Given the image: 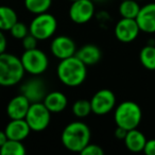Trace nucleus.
<instances>
[{
    "label": "nucleus",
    "mask_w": 155,
    "mask_h": 155,
    "mask_svg": "<svg viewBox=\"0 0 155 155\" xmlns=\"http://www.w3.org/2000/svg\"><path fill=\"white\" fill-rule=\"evenodd\" d=\"M56 75L65 86H80L86 80L87 66L77 55H72L60 61L56 67Z\"/></svg>",
    "instance_id": "obj_1"
},
{
    "label": "nucleus",
    "mask_w": 155,
    "mask_h": 155,
    "mask_svg": "<svg viewBox=\"0 0 155 155\" xmlns=\"http://www.w3.org/2000/svg\"><path fill=\"white\" fill-rule=\"evenodd\" d=\"M91 132L82 121H72L64 127L61 135L63 147L73 153H80L91 142Z\"/></svg>",
    "instance_id": "obj_2"
},
{
    "label": "nucleus",
    "mask_w": 155,
    "mask_h": 155,
    "mask_svg": "<svg viewBox=\"0 0 155 155\" xmlns=\"http://www.w3.org/2000/svg\"><path fill=\"white\" fill-rule=\"evenodd\" d=\"M25 73L20 58L8 52L0 54V86L10 87L18 84Z\"/></svg>",
    "instance_id": "obj_3"
},
{
    "label": "nucleus",
    "mask_w": 155,
    "mask_h": 155,
    "mask_svg": "<svg viewBox=\"0 0 155 155\" xmlns=\"http://www.w3.org/2000/svg\"><path fill=\"white\" fill-rule=\"evenodd\" d=\"M142 112L139 104L134 101H123L115 106L114 120L117 127L122 129L133 130L137 129L141 122Z\"/></svg>",
    "instance_id": "obj_4"
},
{
    "label": "nucleus",
    "mask_w": 155,
    "mask_h": 155,
    "mask_svg": "<svg viewBox=\"0 0 155 155\" xmlns=\"http://www.w3.org/2000/svg\"><path fill=\"white\" fill-rule=\"evenodd\" d=\"M58 29V20L52 14H37L29 26V33L32 34L37 41H46L55 34Z\"/></svg>",
    "instance_id": "obj_5"
},
{
    "label": "nucleus",
    "mask_w": 155,
    "mask_h": 155,
    "mask_svg": "<svg viewBox=\"0 0 155 155\" xmlns=\"http://www.w3.org/2000/svg\"><path fill=\"white\" fill-rule=\"evenodd\" d=\"M20 61L25 71L34 77L46 72L49 66V58L47 54L38 48L25 50L20 56Z\"/></svg>",
    "instance_id": "obj_6"
},
{
    "label": "nucleus",
    "mask_w": 155,
    "mask_h": 155,
    "mask_svg": "<svg viewBox=\"0 0 155 155\" xmlns=\"http://www.w3.org/2000/svg\"><path fill=\"white\" fill-rule=\"evenodd\" d=\"M31 131L43 132L49 127L51 121V113L49 112L43 102L31 103L25 117Z\"/></svg>",
    "instance_id": "obj_7"
},
{
    "label": "nucleus",
    "mask_w": 155,
    "mask_h": 155,
    "mask_svg": "<svg viewBox=\"0 0 155 155\" xmlns=\"http://www.w3.org/2000/svg\"><path fill=\"white\" fill-rule=\"evenodd\" d=\"M89 102L93 114L97 116H104L114 110L116 106V96L110 89L102 88L94 94Z\"/></svg>",
    "instance_id": "obj_8"
},
{
    "label": "nucleus",
    "mask_w": 155,
    "mask_h": 155,
    "mask_svg": "<svg viewBox=\"0 0 155 155\" xmlns=\"http://www.w3.org/2000/svg\"><path fill=\"white\" fill-rule=\"evenodd\" d=\"M69 18L77 25L87 24L95 16V2L93 0L72 1L69 8Z\"/></svg>",
    "instance_id": "obj_9"
},
{
    "label": "nucleus",
    "mask_w": 155,
    "mask_h": 155,
    "mask_svg": "<svg viewBox=\"0 0 155 155\" xmlns=\"http://www.w3.org/2000/svg\"><path fill=\"white\" fill-rule=\"evenodd\" d=\"M139 27L135 19L122 18L116 24L114 29V33L116 38L121 43H132L139 35Z\"/></svg>",
    "instance_id": "obj_10"
},
{
    "label": "nucleus",
    "mask_w": 155,
    "mask_h": 155,
    "mask_svg": "<svg viewBox=\"0 0 155 155\" xmlns=\"http://www.w3.org/2000/svg\"><path fill=\"white\" fill-rule=\"evenodd\" d=\"M50 51H51L52 55L61 61L75 55L77 46H75L73 39H71L69 36L58 35L52 39L51 44H50Z\"/></svg>",
    "instance_id": "obj_11"
},
{
    "label": "nucleus",
    "mask_w": 155,
    "mask_h": 155,
    "mask_svg": "<svg viewBox=\"0 0 155 155\" xmlns=\"http://www.w3.org/2000/svg\"><path fill=\"white\" fill-rule=\"evenodd\" d=\"M20 94L24 95L30 101V103H35V102H43L47 91L45 83L41 79L33 78L22 84V86L20 87Z\"/></svg>",
    "instance_id": "obj_12"
},
{
    "label": "nucleus",
    "mask_w": 155,
    "mask_h": 155,
    "mask_svg": "<svg viewBox=\"0 0 155 155\" xmlns=\"http://www.w3.org/2000/svg\"><path fill=\"white\" fill-rule=\"evenodd\" d=\"M135 20L141 32L148 34L155 33V2L147 3L143 7H140Z\"/></svg>",
    "instance_id": "obj_13"
},
{
    "label": "nucleus",
    "mask_w": 155,
    "mask_h": 155,
    "mask_svg": "<svg viewBox=\"0 0 155 155\" xmlns=\"http://www.w3.org/2000/svg\"><path fill=\"white\" fill-rule=\"evenodd\" d=\"M30 101L24 95L13 97L7 105V115L10 119H25L30 106Z\"/></svg>",
    "instance_id": "obj_14"
},
{
    "label": "nucleus",
    "mask_w": 155,
    "mask_h": 155,
    "mask_svg": "<svg viewBox=\"0 0 155 155\" xmlns=\"http://www.w3.org/2000/svg\"><path fill=\"white\" fill-rule=\"evenodd\" d=\"M8 139L24 141L31 132L30 127L25 119H11L5 129Z\"/></svg>",
    "instance_id": "obj_15"
},
{
    "label": "nucleus",
    "mask_w": 155,
    "mask_h": 155,
    "mask_svg": "<svg viewBox=\"0 0 155 155\" xmlns=\"http://www.w3.org/2000/svg\"><path fill=\"white\" fill-rule=\"evenodd\" d=\"M43 103L49 110L51 114H58L65 110L68 105V99L66 95L62 91H54L47 93L43 100Z\"/></svg>",
    "instance_id": "obj_16"
},
{
    "label": "nucleus",
    "mask_w": 155,
    "mask_h": 155,
    "mask_svg": "<svg viewBox=\"0 0 155 155\" xmlns=\"http://www.w3.org/2000/svg\"><path fill=\"white\" fill-rule=\"evenodd\" d=\"M75 55L80 58L86 66H93L101 60V50L98 46L94 44H86L82 46L79 50H77Z\"/></svg>",
    "instance_id": "obj_17"
},
{
    "label": "nucleus",
    "mask_w": 155,
    "mask_h": 155,
    "mask_svg": "<svg viewBox=\"0 0 155 155\" xmlns=\"http://www.w3.org/2000/svg\"><path fill=\"white\" fill-rule=\"evenodd\" d=\"M124 146L127 147V149L131 152L134 153H139L143 151L144 144L147 142V138L144 136V134L142 132H140L137 129L129 130L127 132L124 139Z\"/></svg>",
    "instance_id": "obj_18"
},
{
    "label": "nucleus",
    "mask_w": 155,
    "mask_h": 155,
    "mask_svg": "<svg viewBox=\"0 0 155 155\" xmlns=\"http://www.w3.org/2000/svg\"><path fill=\"white\" fill-rule=\"evenodd\" d=\"M16 21H18V16L15 10L8 5H0V30L10 31Z\"/></svg>",
    "instance_id": "obj_19"
},
{
    "label": "nucleus",
    "mask_w": 155,
    "mask_h": 155,
    "mask_svg": "<svg viewBox=\"0 0 155 155\" xmlns=\"http://www.w3.org/2000/svg\"><path fill=\"white\" fill-rule=\"evenodd\" d=\"M140 10V5L136 0H121L119 5L118 11L122 18L135 19L138 12Z\"/></svg>",
    "instance_id": "obj_20"
},
{
    "label": "nucleus",
    "mask_w": 155,
    "mask_h": 155,
    "mask_svg": "<svg viewBox=\"0 0 155 155\" xmlns=\"http://www.w3.org/2000/svg\"><path fill=\"white\" fill-rule=\"evenodd\" d=\"M139 61L148 70H155V46L148 44L139 52Z\"/></svg>",
    "instance_id": "obj_21"
},
{
    "label": "nucleus",
    "mask_w": 155,
    "mask_h": 155,
    "mask_svg": "<svg viewBox=\"0 0 155 155\" xmlns=\"http://www.w3.org/2000/svg\"><path fill=\"white\" fill-rule=\"evenodd\" d=\"M0 154L1 155H25L26 148L22 141L8 139L2 146L0 147Z\"/></svg>",
    "instance_id": "obj_22"
},
{
    "label": "nucleus",
    "mask_w": 155,
    "mask_h": 155,
    "mask_svg": "<svg viewBox=\"0 0 155 155\" xmlns=\"http://www.w3.org/2000/svg\"><path fill=\"white\" fill-rule=\"evenodd\" d=\"M52 5V0H25V8L30 13L37 15L48 12Z\"/></svg>",
    "instance_id": "obj_23"
},
{
    "label": "nucleus",
    "mask_w": 155,
    "mask_h": 155,
    "mask_svg": "<svg viewBox=\"0 0 155 155\" xmlns=\"http://www.w3.org/2000/svg\"><path fill=\"white\" fill-rule=\"evenodd\" d=\"M72 113L77 118H86L87 116L91 114V102L85 99L77 100L72 104Z\"/></svg>",
    "instance_id": "obj_24"
},
{
    "label": "nucleus",
    "mask_w": 155,
    "mask_h": 155,
    "mask_svg": "<svg viewBox=\"0 0 155 155\" xmlns=\"http://www.w3.org/2000/svg\"><path fill=\"white\" fill-rule=\"evenodd\" d=\"M10 33L11 35L16 39H22L26 35L29 34V27L25 25L24 22L16 21L13 25L11 29H10Z\"/></svg>",
    "instance_id": "obj_25"
},
{
    "label": "nucleus",
    "mask_w": 155,
    "mask_h": 155,
    "mask_svg": "<svg viewBox=\"0 0 155 155\" xmlns=\"http://www.w3.org/2000/svg\"><path fill=\"white\" fill-rule=\"evenodd\" d=\"M104 153V150L96 143H91L89 142L86 147H84L82 151L80 152V154L82 155H102Z\"/></svg>",
    "instance_id": "obj_26"
},
{
    "label": "nucleus",
    "mask_w": 155,
    "mask_h": 155,
    "mask_svg": "<svg viewBox=\"0 0 155 155\" xmlns=\"http://www.w3.org/2000/svg\"><path fill=\"white\" fill-rule=\"evenodd\" d=\"M21 41H22V47H24L25 50H30V49L37 48V41H38L32 34H30V33L28 35H26Z\"/></svg>",
    "instance_id": "obj_27"
},
{
    "label": "nucleus",
    "mask_w": 155,
    "mask_h": 155,
    "mask_svg": "<svg viewBox=\"0 0 155 155\" xmlns=\"http://www.w3.org/2000/svg\"><path fill=\"white\" fill-rule=\"evenodd\" d=\"M142 152L147 155H155V139H147Z\"/></svg>",
    "instance_id": "obj_28"
},
{
    "label": "nucleus",
    "mask_w": 155,
    "mask_h": 155,
    "mask_svg": "<svg viewBox=\"0 0 155 155\" xmlns=\"http://www.w3.org/2000/svg\"><path fill=\"white\" fill-rule=\"evenodd\" d=\"M7 46H8V39H7V37H5L3 31L0 30V54L5 52Z\"/></svg>",
    "instance_id": "obj_29"
},
{
    "label": "nucleus",
    "mask_w": 155,
    "mask_h": 155,
    "mask_svg": "<svg viewBox=\"0 0 155 155\" xmlns=\"http://www.w3.org/2000/svg\"><path fill=\"white\" fill-rule=\"evenodd\" d=\"M127 130L122 129V127H117V129L115 130V132H114L115 137L119 140H123L125 137V135H127Z\"/></svg>",
    "instance_id": "obj_30"
},
{
    "label": "nucleus",
    "mask_w": 155,
    "mask_h": 155,
    "mask_svg": "<svg viewBox=\"0 0 155 155\" xmlns=\"http://www.w3.org/2000/svg\"><path fill=\"white\" fill-rule=\"evenodd\" d=\"M7 140H8V136H7V134H5V132L0 130V147L2 146Z\"/></svg>",
    "instance_id": "obj_31"
},
{
    "label": "nucleus",
    "mask_w": 155,
    "mask_h": 155,
    "mask_svg": "<svg viewBox=\"0 0 155 155\" xmlns=\"http://www.w3.org/2000/svg\"><path fill=\"white\" fill-rule=\"evenodd\" d=\"M93 1L95 3H104V2H106L107 0H93Z\"/></svg>",
    "instance_id": "obj_32"
},
{
    "label": "nucleus",
    "mask_w": 155,
    "mask_h": 155,
    "mask_svg": "<svg viewBox=\"0 0 155 155\" xmlns=\"http://www.w3.org/2000/svg\"><path fill=\"white\" fill-rule=\"evenodd\" d=\"M136 1H138V2H139V1H143V0H136Z\"/></svg>",
    "instance_id": "obj_33"
},
{
    "label": "nucleus",
    "mask_w": 155,
    "mask_h": 155,
    "mask_svg": "<svg viewBox=\"0 0 155 155\" xmlns=\"http://www.w3.org/2000/svg\"><path fill=\"white\" fill-rule=\"evenodd\" d=\"M69 1H71V2H72V1H77V0H69Z\"/></svg>",
    "instance_id": "obj_34"
}]
</instances>
